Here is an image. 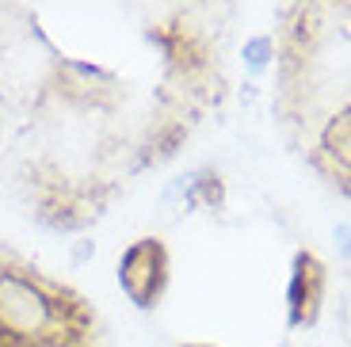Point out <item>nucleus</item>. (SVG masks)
Wrapping results in <instances>:
<instances>
[{"label": "nucleus", "instance_id": "nucleus-1", "mask_svg": "<svg viewBox=\"0 0 351 347\" xmlns=\"http://www.w3.org/2000/svg\"><path fill=\"white\" fill-rule=\"evenodd\" d=\"M96 317L77 290L0 260V347H92Z\"/></svg>", "mask_w": 351, "mask_h": 347}, {"label": "nucleus", "instance_id": "nucleus-2", "mask_svg": "<svg viewBox=\"0 0 351 347\" xmlns=\"http://www.w3.org/2000/svg\"><path fill=\"white\" fill-rule=\"evenodd\" d=\"M168 275H172V260L160 237H138L119 256V287L138 309H157L168 290Z\"/></svg>", "mask_w": 351, "mask_h": 347}, {"label": "nucleus", "instance_id": "nucleus-3", "mask_svg": "<svg viewBox=\"0 0 351 347\" xmlns=\"http://www.w3.org/2000/svg\"><path fill=\"white\" fill-rule=\"evenodd\" d=\"M325 287H328V271L317 260L313 252H294L290 263V287H287V321L290 328H313L325 305Z\"/></svg>", "mask_w": 351, "mask_h": 347}, {"label": "nucleus", "instance_id": "nucleus-4", "mask_svg": "<svg viewBox=\"0 0 351 347\" xmlns=\"http://www.w3.org/2000/svg\"><path fill=\"white\" fill-rule=\"evenodd\" d=\"M321 153L332 165V172L351 176V104L325 122V130H321Z\"/></svg>", "mask_w": 351, "mask_h": 347}, {"label": "nucleus", "instance_id": "nucleus-5", "mask_svg": "<svg viewBox=\"0 0 351 347\" xmlns=\"http://www.w3.org/2000/svg\"><path fill=\"white\" fill-rule=\"evenodd\" d=\"M191 195L199 202H206V206H221V180H218V176H210V172L195 176V180H191Z\"/></svg>", "mask_w": 351, "mask_h": 347}, {"label": "nucleus", "instance_id": "nucleus-6", "mask_svg": "<svg viewBox=\"0 0 351 347\" xmlns=\"http://www.w3.org/2000/svg\"><path fill=\"white\" fill-rule=\"evenodd\" d=\"M245 58H248V65H252V69H263V65H267V58H271V38H267V35L248 38Z\"/></svg>", "mask_w": 351, "mask_h": 347}, {"label": "nucleus", "instance_id": "nucleus-7", "mask_svg": "<svg viewBox=\"0 0 351 347\" xmlns=\"http://www.w3.org/2000/svg\"><path fill=\"white\" fill-rule=\"evenodd\" d=\"M184 347H214V344H184Z\"/></svg>", "mask_w": 351, "mask_h": 347}]
</instances>
